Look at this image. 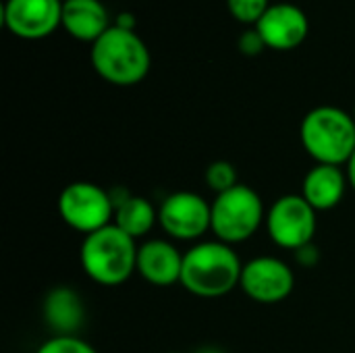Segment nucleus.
<instances>
[{"label": "nucleus", "mask_w": 355, "mask_h": 353, "mask_svg": "<svg viewBox=\"0 0 355 353\" xmlns=\"http://www.w3.org/2000/svg\"><path fill=\"white\" fill-rule=\"evenodd\" d=\"M345 166H347V179H349V187H352V189L355 191V152Z\"/></svg>", "instance_id": "obj_22"}, {"label": "nucleus", "mask_w": 355, "mask_h": 353, "mask_svg": "<svg viewBox=\"0 0 355 353\" xmlns=\"http://www.w3.org/2000/svg\"><path fill=\"white\" fill-rule=\"evenodd\" d=\"M300 139L316 164L345 166L355 152L354 114L337 106H316L304 117Z\"/></svg>", "instance_id": "obj_4"}, {"label": "nucleus", "mask_w": 355, "mask_h": 353, "mask_svg": "<svg viewBox=\"0 0 355 353\" xmlns=\"http://www.w3.org/2000/svg\"><path fill=\"white\" fill-rule=\"evenodd\" d=\"M202 353H218V350H204Z\"/></svg>", "instance_id": "obj_23"}, {"label": "nucleus", "mask_w": 355, "mask_h": 353, "mask_svg": "<svg viewBox=\"0 0 355 353\" xmlns=\"http://www.w3.org/2000/svg\"><path fill=\"white\" fill-rule=\"evenodd\" d=\"M135 239L114 223L83 237L79 260L83 273L102 287H119L137 273Z\"/></svg>", "instance_id": "obj_2"}, {"label": "nucleus", "mask_w": 355, "mask_h": 353, "mask_svg": "<svg viewBox=\"0 0 355 353\" xmlns=\"http://www.w3.org/2000/svg\"><path fill=\"white\" fill-rule=\"evenodd\" d=\"M62 2H64V0H62Z\"/></svg>", "instance_id": "obj_26"}, {"label": "nucleus", "mask_w": 355, "mask_h": 353, "mask_svg": "<svg viewBox=\"0 0 355 353\" xmlns=\"http://www.w3.org/2000/svg\"><path fill=\"white\" fill-rule=\"evenodd\" d=\"M239 287L250 300L270 306L285 302L291 295L295 287V275L281 258L258 256L243 264Z\"/></svg>", "instance_id": "obj_9"}, {"label": "nucleus", "mask_w": 355, "mask_h": 353, "mask_svg": "<svg viewBox=\"0 0 355 353\" xmlns=\"http://www.w3.org/2000/svg\"><path fill=\"white\" fill-rule=\"evenodd\" d=\"M35 353H98L77 335H54L44 341Z\"/></svg>", "instance_id": "obj_18"}, {"label": "nucleus", "mask_w": 355, "mask_h": 353, "mask_svg": "<svg viewBox=\"0 0 355 353\" xmlns=\"http://www.w3.org/2000/svg\"><path fill=\"white\" fill-rule=\"evenodd\" d=\"M183 254L166 239H150L137 250V273L154 287L181 283Z\"/></svg>", "instance_id": "obj_12"}, {"label": "nucleus", "mask_w": 355, "mask_h": 353, "mask_svg": "<svg viewBox=\"0 0 355 353\" xmlns=\"http://www.w3.org/2000/svg\"><path fill=\"white\" fill-rule=\"evenodd\" d=\"M268 0H227L229 12L241 23H258L268 10Z\"/></svg>", "instance_id": "obj_19"}, {"label": "nucleus", "mask_w": 355, "mask_h": 353, "mask_svg": "<svg viewBox=\"0 0 355 353\" xmlns=\"http://www.w3.org/2000/svg\"><path fill=\"white\" fill-rule=\"evenodd\" d=\"M347 185H349V179L343 166L314 164L304 177L302 196L316 212H327L341 204L347 191Z\"/></svg>", "instance_id": "obj_13"}, {"label": "nucleus", "mask_w": 355, "mask_h": 353, "mask_svg": "<svg viewBox=\"0 0 355 353\" xmlns=\"http://www.w3.org/2000/svg\"><path fill=\"white\" fill-rule=\"evenodd\" d=\"M256 29L262 35L266 48L287 52L304 44V40L308 37L310 23L300 6L283 2L270 4L264 17L256 23Z\"/></svg>", "instance_id": "obj_11"}, {"label": "nucleus", "mask_w": 355, "mask_h": 353, "mask_svg": "<svg viewBox=\"0 0 355 353\" xmlns=\"http://www.w3.org/2000/svg\"><path fill=\"white\" fill-rule=\"evenodd\" d=\"M156 223H158V210L150 204V200L129 193L114 200V225L121 231H125L129 237L133 239L146 237Z\"/></svg>", "instance_id": "obj_16"}, {"label": "nucleus", "mask_w": 355, "mask_h": 353, "mask_svg": "<svg viewBox=\"0 0 355 353\" xmlns=\"http://www.w3.org/2000/svg\"><path fill=\"white\" fill-rule=\"evenodd\" d=\"M168 353H183V352H168Z\"/></svg>", "instance_id": "obj_24"}, {"label": "nucleus", "mask_w": 355, "mask_h": 353, "mask_svg": "<svg viewBox=\"0 0 355 353\" xmlns=\"http://www.w3.org/2000/svg\"><path fill=\"white\" fill-rule=\"evenodd\" d=\"M158 225L177 241H196L212 227V206L196 191H175L162 200Z\"/></svg>", "instance_id": "obj_8"}, {"label": "nucleus", "mask_w": 355, "mask_h": 353, "mask_svg": "<svg viewBox=\"0 0 355 353\" xmlns=\"http://www.w3.org/2000/svg\"><path fill=\"white\" fill-rule=\"evenodd\" d=\"M243 262L229 243L200 241L183 254L181 283L191 295L214 300L239 287Z\"/></svg>", "instance_id": "obj_1"}, {"label": "nucleus", "mask_w": 355, "mask_h": 353, "mask_svg": "<svg viewBox=\"0 0 355 353\" xmlns=\"http://www.w3.org/2000/svg\"><path fill=\"white\" fill-rule=\"evenodd\" d=\"M264 48H266V44H264L262 35L258 33V29L245 31V33L239 37V50H241L243 54H248V56H256V54H260Z\"/></svg>", "instance_id": "obj_20"}, {"label": "nucleus", "mask_w": 355, "mask_h": 353, "mask_svg": "<svg viewBox=\"0 0 355 353\" xmlns=\"http://www.w3.org/2000/svg\"><path fill=\"white\" fill-rule=\"evenodd\" d=\"M4 25L23 40H40L62 25V0H6Z\"/></svg>", "instance_id": "obj_10"}, {"label": "nucleus", "mask_w": 355, "mask_h": 353, "mask_svg": "<svg viewBox=\"0 0 355 353\" xmlns=\"http://www.w3.org/2000/svg\"><path fill=\"white\" fill-rule=\"evenodd\" d=\"M83 316L85 308L73 289L56 287L48 293L44 302V318L56 335H75L83 325Z\"/></svg>", "instance_id": "obj_15"}, {"label": "nucleus", "mask_w": 355, "mask_h": 353, "mask_svg": "<svg viewBox=\"0 0 355 353\" xmlns=\"http://www.w3.org/2000/svg\"><path fill=\"white\" fill-rule=\"evenodd\" d=\"M206 185L216 196L233 189L235 185H239L235 164H231L229 160H216V162L208 164V169H206Z\"/></svg>", "instance_id": "obj_17"}, {"label": "nucleus", "mask_w": 355, "mask_h": 353, "mask_svg": "<svg viewBox=\"0 0 355 353\" xmlns=\"http://www.w3.org/2000/svg\"><path fill=\"white\" fill-rule=\"evenodd\" d=\"M58 214L73 231L89 235L114 223V200L96 183L75 181L60 191Z\"/></svg>", "instance_id": "obj_6"}, {"label": "nucleus", "mask_w": 355, "mask_h": 353, "mask_svg": "<svg viewBox=\"0 0 355 353\" xmlns=\"http://www.w3.org/2000/svg\"><path fill=\"white\" fill-rule=\"evenodd\" d=\"M62 27L81 42H96L112 25L108 21L106 6L100 0H64L62 2Z\"/></svg>", "instance_id": "obj_14"}, {"label": "nucleus", "mask_w": 355, "mask_h": 353, "mask_svg": "<svg viewBox=\"0 0 355 353\" xmlns=\"http://www.w3.org/2000/svg\"><path fill=\"white\" fill-rule=\"evenodd\" d=\"M94 71L112 85H135L150 73L152 56L144 40L127 27L112 25L92 44Z\"/></svg>", "instance_id": "obj_3"}, {"label": "nucleus", "mask_w": 355, "mask_h": 353, "mask_svg": "<svg viewBox=\"0 0 355 353\" xmlns=\"http://www.w3.org/2000/svg\"><path fill=\"white\" fill-rule=\"evenodd\" d=\"M354 119H355V108H354Z\"/></svg>", "instance_id": "obj_25"}, {"label": "nucleus", "mask_w": 355, "mask_h": 353, "mask_svg": "<svg viewBox=\"0 0 355 353\" xmlns=\"http://www.w3.org/2000/svg\"><path fill=\"white\" fill-rule=\"evenodd\" d=\"M318 250H314L312 248V243L310 246H306V248H302L300 252H297V260H300V264H304V266H310V264H314L316 260H318V254H316Z\"/></svg>", "instance_id": "obj_21"}, {"label": "nucleus", "mask_w": 355, "mask_h": 353, "mask_svg": "<svg viewBox=\"0 0 355 353\" xmlns=\"http://www.w3.org/2000/svg\"><path fill=\"white\" fill-rule=\"evenodd\" d=\"M316 214L318 212L304 200L302 193L281 196L266 212L268 235L279 248L300 252L310 246L316 235Z\"/></svg>", "instance_id": "obj_7"}, {"label": "nucleus", "mask_w": 355, "mask_h": 353, "mask_svg": "<svg viewBox=\"0 0 355 353\" xmlns=\"http://www.w3.org/2000/svg\"><path fill=\"white\" fill-rule=\"evenodd\" d=\"M212 206V227L210 231L218 241L235 246L243 243L256 235V231L266 221L264 202L256 189L250 185H235L233 189L218 193Z\"/></svg>", "instance_id": "obj_5"}]
</instances>
